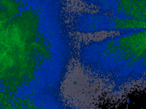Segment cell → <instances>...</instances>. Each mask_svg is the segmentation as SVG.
Returning a JSON list of instances; mask_svg holds the SVG:
<instances>
[{"mask_svg": "<svg viewBox=\"0 0 146 109\" xmlns=\"http://www.w3.org/2000/svg\"><path fill=\"white\" fill-rule=\"evenodd\" d=\"M79 57L87 70L112 86L139 81L145 77V28L90 42Z\"/></svg>", "mask_w": 146, "mask_h": 109, "instance_id": "1", "label": "cell"}, {"mask_svg": "<svg viewBox=\"0 0 146 109\" xmlns=\"http://www.w3.org/2000/svg\"><path fill=\"white\" fill-rule=\"evenodd\" d=\"M71 27L82 33H95L103 31L125 32L145 28V22L121 18L98 12H78L71 20Z\"/></svg>", "mask_w": 146, "mask_h": 109, "instance_id": "2", "label": "cell"}, {"mask_svg": "<svg viewBox=\"0 0 146 109\" xmlns=\"http://www.w3.org/2000/svg\"><path fill=\"white\" fill-rule=\"evenodd\" d=\"M99 12L116 17L145 22L146 1H95L86 2Z\"/></svg>", "mask_w": 146, "mask_h": 109, "instance_id": "3", "label": "cell"}]
</instances>
